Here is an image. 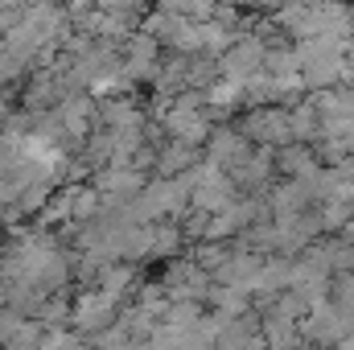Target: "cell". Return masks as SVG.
<instances>
[{"label": "cell", "mask_w": 354, "mask_h": 350, "mask_svg": "<svg viewBox=\"0 0 354 350\" xmlns=\"http://www.w3.org/2000/svg\"><path fill=\"white\" fill-rule=\"evenodd\" d=\"M256 62H260V54H256V46H239V50L231 54V62H227V66H231L235 75H248V71H252Z\"/></svg>", "instance_id": "obj_1"}]
</instances>
